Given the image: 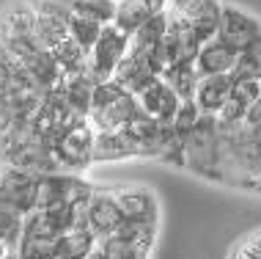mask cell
<instances>
[{
    "label": "cell",
    "instance_id": "obj_1",
    "mask_svg": "<svg viewBox=\"0 0 261 259\" xmlns=\"http://www.w3.org/2000/svg\"><path fill=\"white\" fill-rule=\"evenodd\" d=\"M0 47L28 69V75L36 80V86L41 91L61 83L63 72L55 64L53 55L41 47L36 28H33V11L28 0H19V3L9 6L0 14Z\"/></svg>",
    "mask_w": 261,
    "mask_h": 259
},
{
    "label": "cell",
    "instance_id": "obj_2",
    "mask_svg": "<svg viewBox=\"0 0 261 259\" xmlns=\"http://www.w3.org/2000/svg\"><path fill=\"white\" fill-rule=\"evenodd\" d=\"M165 14H168V33L179 36L198 55L203 41L217 36L223 0H171Z\"/></svg>",
    "mask_w": 261,
    "mask_h": 259
},
{
    "label": "cell",
    "instance_id": "obj_3",
    "mask_svg": "<svg viewBox=\"0 0 261 259\" xmlns=\"http://www.w3.org/2000/svg\"><path fill=\"white\" fill-rule=\"evenodd\" d=\"M94 135H96V130L91 127V122L88 119H80V122L72 124L58 138L53 152H55V160H58V169L63 174H86L94 166V160H91Z\"/></svg>",
    "mask_w": 261,
    "mask_h": 259
},
{
    "label": "cell",
    "instance_id": "obj_4",
    "mask_svg": "<svg viewBox=\"0 0 261 259\" xmlns=\"http://www.w3.org/2000/svg\"><path fill=\"white\" fill-rule=\"evenodd\" d=\"M96 185H91L86 174H44L39 179V207L36 209H50V207H77L86 204L91 199Z\"/></svg>",
    "mask_w": 261,
    "mask_h": 259
},
{
    "label": "cell",
    "instance_id": "obj_5",
    "mask_svg": "<svg viewBox=\"0 0 261 259\" xmlns=\"http://www.w3.org/2000/svg\"><path fill=\"white\" fill-rule=\"evenodd\" d=\"M126 53H129V36L124 31H118L113 22L105 25L99 31V39L94 41V47L88 53V75L96 83L110 80Z\"/></svg>",
    "mask_w": 261,
    "mask_h": 259
},
{
    "label": "cell",
    "instance_id": "obj_6",
    "mask_svg": "<svg viewBox=\"0 0 261 259\" xmlns=\"http://www.w3.org/2000/svg\"><path fill=\"white\" fill-rule=\"evenodd\" d=\"M39 179L36 174L22 171L17 166L0 163V199L14 207L19 215H31L39 207Z\"/></svg>",
    "mask_w": 261,
    "mask_h": 259
},
{
    "label": "cell",
    "instance_id": "obj_7",
    "mask_svg": "<svg viewBox=\"0 0 261 259\" xmlns=\"http://www.w3.org/2000/svg\"><path fill=\"white\" fill-rule=\"evenodd\" d=\"M217 36L228 44H234L239 53L245 47L261 41V19L256 14H250L248 9L237 3H223V14H220V28H217Z\"/></svg>",
    "mask_w": 261,
    "mask_h": 259
},
{
    "label": "cell",
    "instance_id": "obj_8",
    "mask_svg": "<svg viewBox=\"0 0 261 259\" xmlns=\"http://www.w3.org/2000/svg\"><path fill=\"white\" fill-rule=\"evenodd\" d=\"M110 191L126 221L160 223V199L149 185H110Z\"/></svg>",
    "mask_w": 261,
    "mask_h": 259
},
{
    "label": "cell",
    "instance_id": "obj_9",
    "mask_svg": "<svg viewBox=\"0 0 261 259\" xmlns=\"http://www.w3.org/2000/svg\"><path fill=\"white\" fill-rule=\"evenodd\" d=\"M86 215H88V229L96 234V240H105L124 221L110 187H94V193H91L86 204Z\"/></svg>",
    "mask_w": 261,
    "mask_h": 259
},
{
    "label": "cell",
    "instance_id": "obj_10",
    "mask_svg": "<svg viewBox=\"0 0 261 259\" xmlns=\"http://www.w3.org/2000/svg\"><path fill=\"white\" fill-rule=\"evenodd\" d=\"M239 50L228 41H223L220 36L209 39L201 44L198 55H195L193 66L198 72V78H209V75H231L237 69Z\"/></svg>",
    "mask_w": 261,
    "mask_h": 259
},
{
    "label": "cell",
    "instance_id": "obj_11",
    "mask_svg": "<svg viewBox=\"0 0 261 259\" xmlns=\"http://www.w3.org/2000/svg\"><path fill=\"white\" fill-rule=\"evenodd\" d=\"M138 102H140V108H143V113L151 116L154 122H160V124H171L176 110H179V105H181V100L176 97V91L162 78L154 80L151 86L138 97Z\"/></svg>",
    "mask_w": 261,
    "mask_h": 259
},
{
    "label": "cell",
    "instance_id": "obj_12",
    "mask_svg": "<svg viewBox=\"0 0 261 259\" xmlns=\"http://www.w3.org/2000/svg\"><path fill=\"white\" fill-rule=\"evenodd\" d=\"M231 88H234V78L231 75H209V78H198L193 102L203 116H217L223 105L228 102Z\"/></svg>",
    "mask_w": 261,
    "mask_h": 259
},
{
    "label": "cell",
    "instance_id": "obj_13",
    "mask_svg": "<svg viewBox=\"0 0 261 259\" xmlns=\"http://www.w3.org/2000/svg\"><path fill=\"white\" fill-rule=\"evenodd\" d=\"M113 80H116L126 94L140 97L154 80H157V75L149 72V66H146V61L140 53H126L124 61L118 64V69L113 72Z\"/></svg>",
    "mask_w": 261,
    "mask_h": 259
},
{
    "label": "cell",
    "instance_id": "obj_14",
    "mask_svg": "<svg viewBox=\"0 0 261 259\" xmlns=\"http://www.w3.org/2000/svg\"><path fill=\"white\" fill-rule=\"evenodd\" d=\"M91 160H94V166H102V163H124V160H138V157L129 138L121 130H110V132H96L94 135Z\"/></svg>",
    "mask_w": 261,
    "mask_h": 259
},
{
    "label": "cell",
    "instance_id": "obj_15",
    "mask_svg": "<svg viewBox=\"0 0 261 259\" xmlns=\"http://www.w3.org/2000/svg\"><path fill=\"white\" fill-rule=\"evenodd\" d=\"M58 86L63 91V97H66L69 108H72L74 113L88 119V113H91V94H94V86H96V80L88 75V69L86 72H74V75H63Z\"/></svg>",
    "mask_w": 261,
    "mask_h": 259
},
{
    "label": "cell",
    "instance_id": "obj_16",
    "mask_svg": "<svg viewBox=\"0 0 261 259\" xmlns=\"http://www.w3.org/2000/svg\"><path fill=\"white\" fill-rule=\"evenodd\" d=\"M61 3L72 17L94 19L99 25H110L113 17H116L118 0H61Z\"/></svg>",
    "mask_w": 261,
    "mask_h": 259
},
{
    "label": "cell",
    "instance_id": "obj_17",
    "mask_svg": "<svg viewBox=\"0 0 261 259\" xmlns=\"http://www.w3.org/2000/svg\"><path fill=\"white\" fill-rule=\"evenodd\" d=\"M168 33V14H154L129 36V53H146L149 47L160 44Z\"/></svg>",
    "mask_w": 261,
    "mask_h": 259
},
{
    "label": "cell",
    "instance_id": "obj_18",
    "mask_svg": "<svg viewBox=\"0 0 261 259\" xmlns=\"http://www.w3.org/2000/svg\"><path fill=\"white\" fill-rule=\"evenodd\" d=\"M96 243L99 240L91 229H72L58 240V259H88Z\"/></svg>",
    "mask_w": 261,
    "mask_h": 259
},
{
    "label": "cell",
    "instance_id": "obj_19",
    "mask_svg": "<svg viewBox=\"0 0 261 259\" xmlns=\"http://www.w3.org/2000/svg\"><path fill=\"white\" fill-rule=\"evenodd\" d=\"M11 88H39V86H36V80L28 75V69L0 47V94H6V91H11Z\"/></svg>",
    "mask_w": 261,
    "mask_h": 259
},
{
    "label": "cell",
    "instance_id": "obj_20",
    "mask_svg": "<svg viewBox=\"0 0 261 259\" xmlns=\"http://www.w3.org/2000/svg\"><path fill=\"white\" fill-rule=\"evenodd\" d=\"M162 80L176 91V97H179L181 102H187V100H193L195 86H198V72H195L193 61H181V64L168 66L165 75H162Z\"/></svg>",
    "mask_w": 261,
    "mask_h": 259
},
{
    "label": "cell",
    "instance_id": "obj_21",
    "mask_svg": "<svg viewBox=\"0 0 261 259\" xmlns=\"http://www.w3.org/2000/svg\"><path fill=\"white\" fill-rule=\"evenodd\" d=\"M14 254H17V259H58V240L39 234H22Z\"/></svg>",
    "mask_w": 261,
    "mask_h": 259
},
{
    "label": "cell",
    "instance_id": "obj_22",
    "mask_svg": "<svg viewBox=\"0 0 261 259\" xmlns=\"http://www.w3.org/2000/svg\"><path fill=\"white\" fill-rule=\"evenodd\" d=\"M22 223H25V215H19L17 209L0 199V243L9 251H14L22 240Z\"/></svg>",
    "mask_w": 261,
    "mask_h": 259
},
{
    "label": "cell",
    "instance_id": "obj_23",
    "mask_svg": "<svg viewBox=\"0 0 261 259\" xmlns=\"http://www.w3.org/2000/svg\"><path fill=\"white\" fill-rule=\"evenodd\" d=\"M66 28H69V36H72V41L80 47L83 53H86V58H88L91 47H94V41L99 39V31H102L105 25L94 22V19H83V17H72V14H69Z\"/></svg>",
    "mask_w": 261,
    "mask_h": 259
},
{
    "label": "cell",
    "instance_id": "obj_24",
    "mask_svg": "<svg viewBox=\"0 0 261 259\" xmlns=\"http://www.w3.org/2000/svg\"><path fill=\"white\" fill-rule=\"evenodd\" d=\"M234 78H253V80H261V41L256 44L245 47L242 53H239V61H237V69Z\"/></svg>",
    "mask_w": 261,
    "mask_h": 259
},
{
    "label": "cell",
    "instance_id": "obj_25",
    "mask_svg": "<svg viewBox=\"0 0 261 259\" xmlns=\"http://www.w3.org/2000/svg\"><path fill=\"white\" fill-rule=\"evenodd\" d=\"M225 259H261V226L239 237L234 246L228 248Z\"/></svg>",
    "mask_w": 261,
    "mask_h": 259
},
{
    "label": "cell",
    "instance_id": "obj_26",
    "mask_svg": "<svg viewBox=\"0 0 261 259\" xmlns=\"http://www.w3.org/2000/svg\"><path fill=\"white\" fill-rule=\"evenodd\" d=\"M143 3L151 9V14H162V11H168V6H171V0H143Z\"/></svg>",
    "mask_w": 261,
    "mask_h": 259
},
{
    "label": "cell",
    "instance_id": "obj_27",
    "mask_svg": "<svg viewBox=\"0 0 261 259\" xmlns=\"http://www.w3.org/2000/svg\"><path fill=\"white\" fill-rule=\"evenodd\" d=\"M88 259H108V254H105V251L99 248V243H96V248L91 251V256H88Z\"/></svg>",
    "mask_w": 261,
    "mask_h": 259
},
{
    "label": "cell",
    "instance_id": "obj_28",
    "mask_svg": "<svg viewBox=\"0 0 261 259\" xmlns=\"http://www.w3.org/2000/svg\"><path fill=\"white\" fill-rule=\"evenodd\" d=\"M6 254H9V248H6L3 243H0V259H6Z\"/></svg>",
    "mask_w": 261,
    "mask_h": 259
},
{
    "label": "cell",
    "instance_id": "obj_29",
    "mask_svg": "<svg viewBox=\"0 0 261 259\" xmlns=\"http://www.w3.org/2000/svg\"><path fill=\"white\" fill-rule=\"evenodd\" d=\"M6 259H17V254H14V251H9V254H6Z\"/></svg>",
    "mask_w": 261,
    "mask_h": 259
},
{
    "label": "cell",
    "instance_id": "obj_30",
    "mask_svg": "<svg viewBox=\"0 0 261 259\" xmlns=\"http://www.w3.org/2000/svg\"><path fill=\"white\" fill-rule=\"evenodd\" d=\"M138 259H151V256H138Z\"/></svg>",
    "mask_w": 261,
    "mask_h": 259
}]
</instances>
